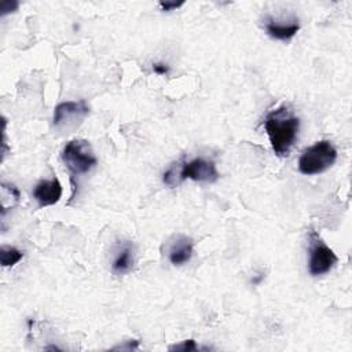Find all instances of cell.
<instances>
[{"instance_id": "obj_8", "label": "cell", "mask_w": 352, "mask_h": 352, "mask_svg": "<svg viewBox=\"0 0 352 352\" xmlns=\"http://www.w3.org/2000/svg\"><path fill=\"white\" fill-rule=\"evenodd\" d=\"M192 252H194L192 239L186 235H176L169 246L168 258H169L170 264L180 267L191 260Z\"/></svg>"}, {"instance_id": "obj_15", "label": "cell", "mask_w": 352, "mask_h": 352, "mask_svg": "<svg viewBox=\"0 0 352 352\" xmlns=\"http://www.w3.org/2000/svg\"><path fill=\"white\" fill-rule=\"evenodd\" d=\"M158 4L162 11H175L180 8L184 4V1L183 0L182 1H160Z\"/></svg>"}, {"instance_id": "obj_7", "label": "cell", "mask_w": 352, "mask_h": 352, "mask_svg": "<svg viewBox=\"0 0 352 352\" xmlns=\"http://www.w3.org/2000/svg\"><path fill=\"white\" fill-rule=\"evenodd\" d=\"M62 197V184L56 177L40 180L33 190V198L40 208L55 205Z\"/></svg>"}, {"instance_id": "obj_14", "label": "cell", "mask_w": 352, "mask_h": 352, "mask_svg": "<svg viewBox=\"0 0 352 352\" xmlns=\"http://www.w3.org/2000/svg\"><path fill=\"white\" fill-rule=\"evenodd\" d=\"M18 7H19L18 1H15V0H6L0 6V15L4 16L7 14H10V12H14V11L18 10Z\"/></svg>"}, {"instance_id": "obj_12", "label": "cell", "mask_w": 352, "mask_h": 352, "mask_svg": "<svg viewBox=\"0 0 352 352\" xmlns=\"http://www.w3.org/2000/svg\"><path fill=\"white\" fill-rule=\"evenodd\" d=\"M162 180L169 187H177L183 182L180 177V164H172L164 173Z\"/></svg>"}, {"instance_id": "obj_5", "label": "cell", "mask_w": 352, "mask_h": 352, "mask_svg": "<svg viewBox=\"0 0 352 352\" xmlns=\"http://www.w3.org/2000/svg\"><path fill=\"white\" fill-rule=\"evenodd\" d=\"M338 261V257L330 249L322 238L315 232H309V260L308 272L312 276H320L327 274Z\"/></svg>"}, {"instance_id": "obj_17", "label": "cell", "mask_w": 352, "mask_h": 352, "mask_svg": "<svg viewBox=\"0 0 352 352\" xmlns=\"http://www.w3.org/2000/svg\"><path fill=\"white\" fill-rule=\"evenodd\" d=\"M153 72L157 73V74H161V76L168 74L169 73V66L165 65V63H161V62L153 63Z\"/></svg>"}, {"instance_id": "obj_18", "label": "cell", "mask_w": 352, "mask_h": 352, "mask_svg": "<svg viewBox=\"0 0 352 352\" xmlns=\"http://www.w3.org/2000/svg\"><path fill=\"white\" fill-rule=\"evenodd\" d=\"M44 349H52V351H60V348H58V346H55V345H50V346H45Z\"/></svg>"}, {"instance_id": "obj_13", "label": "cell", "mask_w": 352, "mask_h": 352, "mask_svg": "<svg viewBox=\"0 0 352 352\" xmlns=\"http://www.w3.org/2000/svg\"><path fill=\"white\" fill-rule=\"evenodd\" d=\"M169 351H183V352H191V351H199V349H206V348H199L194 340H184L180 344L170 345L168 348Z\"/></svg>"}, {"instance_id": "obj_1", "label": "cell", "mask_w": 352, "mask_h": 352, "mask_svg": "<svg viewBox=\"0 0 352 352\" xmlns=\"http://www.w3.org/2000/svg\"><path fill=\"white\" fill-rule=\"evenodd\" d=\"M264 129L274 153L278 157H287L298 136L300 118L289 106L283 104L268 113L264 121Z\"/></svg>"}, {"instance_id": "obj_10", "label": "cell", "mask_w": 352, "mask_h": 352, "mask_svg": "<svg viewBox=\"0 0 352 352\" xmlns=\"http://www.w3.org/2000/svg\"><path fill=\"white\" fill-rule=\"evenodd\" d=\"M135 246L132 242H122L120 243L116 256L113 258L111 263V271L116 275H125L128 272L132 271L133 265H135Z\"/></svg>"}, {"instance_id": "obj_3", "label": "cell", "mask_w": 352, "mask_h": 352, "mask_svg": "<svg viewBox=\"0 0 352 352\" xmlns=\"http://www.w3.org/2000/svg\"><path fill=\"white\" fill-rule=\"evenodd\" d=\"M62 161L74 176L88 173L98 164L92 146L85 139H73L62 150Z\"/></svg>"}, {"instance_id": "obj_6", "label": "cell", "mask_w": 352, "mask_h": 352, "mask_svg": "<svg viewBox=\"0 0 352 352\" xmlns=\"http://www.w3.org/2000/svg\"><path fill=\"white\" fill-rule=\"evenodd\" d=\"M180 177L182 180L191 179L194 182L214 183L220 177V175L213 161L205 158H195L192 161L180 164Z\"/></svg>"}, {"instance_id": "obj_2", "label": "cell", "mask_w": 352, "mask_h": 352, "mask_svg": "<svg viewBox=\"0 0 352 352\" xmlns=\"http://www.w3.org/2000/svg\"><path fill=\"white\" fill-rule=\"evenodd\" d=\"M337 160V150L330 140H319L309 146L298 158V170L312 176L327 170Z\"/></svg>"}, {"instance_id": "obj_16", "label": "cell", "mask_w": 352, "mask_h": 352, "mask_svg": "<svg viewBox=\"0 0 352 352\" xmlns=\"http://www.w3.org/2000/svg\"><path fill=\"white\" fill-rule=\"evenodd\" d=\"M138 346H139V341L138 340H129V341H126V344L116 345L111 349H129V351H132V349H138Z\"/></svg>"}, {"instance_id": "obj_4", "label": "cell", "mask_w": 352, "mask_h": 352, "mask_svg": "<svg viewBox=\"0 0 352 352\" xmlns=\"http://www.w3.org/2000/svg\"><path fill=\"white\" fill-rule=\"evenodd\" d=\"M89 114L85 100H67L55 106L52 125L56 131L72 132L78 128Z\"/></svg>"}, {"instance_id": "obj_9", "label": "cell", "mask_w": 352, "mask_h": 352, "mask_svg": "<svg viewBox=\"0 0 352 352\" xmlns=\"http://www.w3.org/2000/svg\"><path fill=\"white\" fill-rule=\"evenodd\" d=\"M264 28L270 37H272L275 40L286 41L297 34V32L300 30V23H298V19L276 21L272 18H267Z\"/></svg>"}, {"instance_id": "obj_11", "label": "cell", "mask_w": 352, "mask_h": 352, "mask_svg": "<svg viewBox=\"0 0 352 352\" xmlns=\"http://www.w3.org/2000/svg\"><path fill=\"white\" fill-rule=\"evenodd\" d=\"M23 257V253L14 246H1L0 249V260L3 267H12L19 263Z\"/></svg>"}]
</instances>
